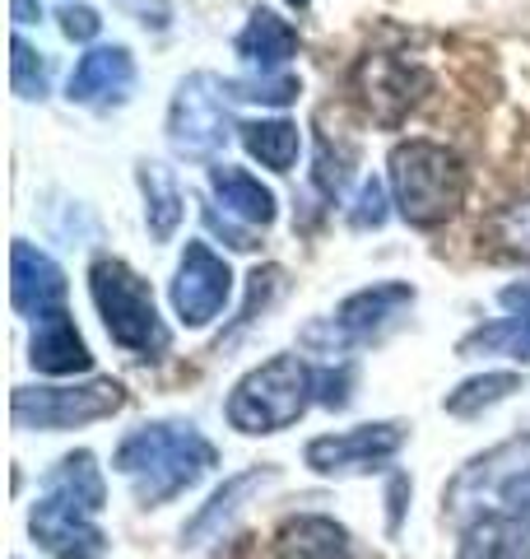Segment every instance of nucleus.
Wrapping results in <instances>:
<instances>
[{
	"mask_svg": "<svg viewBox=\"0 0 530 559\" xmlns=\"http://www.w3.org/2000/svg\"><path fill=\"white\" fill-rule=\"evenodd\" d=\"M112 466L131 480L135 499L145 503V509H158V503L177 499L182 489H191L215 466V448L201 439L196 425L164 419V425H145V429H135L131 439H121Z\"/></svg>",
	"mask_w": 530,
	"mask_h": 559,
	"instance_id": "nucleus-1",
	"label": "nucleus"
},
{
	"mask_svg": "<svg viewBox=\"0 0 530 559\" xmlns=\"http://www.w3.org/2000/svg\"><path fill=\"white\" fill-rule=\"evenodd\" d=\"M386 178H392V201L400 219L414 229L447 224L461 210L470 187L461 154L437 145V140H400L386 159Z\"/></svg>",
	"mask_w": 530,
	"mask_h": 559,
	"instance_id": "nucleus-2",
	"label": "nucleus"
},
{
	"mask_svg": "<svg viewBox=\"0 0 530 559\" xmlns=\"http://www.w3.org/2000/svg\"><path fill=\"white\" fill-rule=\"evenodd\" d=\"M316 392V373L298 355H270L228 396V425L242 433H279L303 419Z\"/></svg>",
	"mask_w": 530,
	"mask_h": 559,
	"instance_id": "nucleus-3",
	"label": "nucleus"
},
{
	"mask_svg": "<svg viewBox=\"0 0 530 559\" xmlns=\"http://www.w3.org/2000/svg\"><path fill=\"white\" fill-rule=\"evenodd\" d=\"M88 289H94V304L103 312V326L108 336L131 349V355H164L168 349V326L158 318L154 289L140 280L127 261L103 257L88 271Z\"/></svg>",
	"mask_w": 530,
	"mask_h": 559,
	"instance_id": "nucleus-4",
	"label": "nucleus"
},
{
	"mask_svg": "<svg viewBox=\"0 0 530 559\" xmlns=\"http://www.w3.org/2000/svg\"><path fill=\"white\" fill-rule=\"evenodd\" d=\"M228 84L209 70H196L177 84L172 108H168V145L182 159H209L224 150V140L233 135V117H228Z\"/></svg>",
	"mask_w": 530,
	"mask_h": 559,
	"instance_id": "nucleus-5",
	"label": "nucleus"
},
{
	"mask_svg": "<svg viewBox=\"0 0 530 559\" xmlns=\"http://www.w3.org/2000/svg\"><path fill=\"white\" fill-rule=\"evenodd\" d=\"M127 406V392L112 378H94L84 388H14L10 415L20 429H80L108 419Z\"/></svg>",
	"mask_w": 530,
	"mask_h": 559,
	"instance_id": "nucleus-6",
	"label": "nucleus"
},
{
	"mask_svg": "<svg viewBox=\"0 0 530 559\" xmlns=\"http://www.w3.org/2000/svg\"><path fill=\"white\" fill-rule=\"evenodd\" d=\"M353 90H359L363 108L377 127H400V121L423 103V94L433 90V80H429V70L377 51V57L359 61V70H353Z\"/></svg>",
	"mask_w": 530,
	"mask_h": 559,
	"instance_id": "nucleus-7",
	"label": "nucleus"
},
{
	"mask_svg": "<svg viewBox=\"0 0 530 559\" xmlns=\"http://www.w3.org/2000/svg\"><path fill=\"white\" fill-rule=\"evenodd\" d=\"M233 299V271L209 242H186L172 275V308L186 326H209Z\"/></svg>",
	"mask_w": 530,
	"mask_h": 559,
	"instance_id": "nucleus-8",
	"label": "nucleus"
},
{
	"mask_svg": "<svg viewBox=\"0 0 530 559\" xmlns=\"http://www.w3.org/2000/svg\"><path fill=\"white\" fill-rule=\"evenodd\" d=\"M28 532L51 559H103L108 555V536H103V527L94 522V509H84V503L65 499V495H51V489L33 503Z\"/></svg>",
	"mask_w": 530,
	"mask_h": 559,
	"instance_id": "nucleus-9",
	"label": "nucleus"
},
{
	"mask_svg": "<svg viewBox=\"0 0 530 559\" xmlns=\"http://www.w3.org/2000/svg\"><path fill=\"white\" fill-rule=\"evenodd\" d=\"M405 448L400 425H359L345 433H322L308 443V466L322 476H349V471H377L382 462H392Z\"/></svg>",
	"mask_w": 530,
	"mask_h": 559,
	"instance_id": "nucleus-10",
	"label": "nucleus"
},
{
	"mask_svg": "<svg viewBox=\"0 0 530 559\" xmlns=\"http://www.w3.org/2000/svg\"><path fill=\"white\" fill-rule=\"evenodd\" d=\"M10 304L20 318H47V312H57L65 304L61 266L24 238L10 242Z\"/></svg>",
	"mask_w": 530,
	"mask_h": 559,
	"instance_id": "nucleus-11",
	"label": "nucleus"
},
{
	"mask_svg": "<svg viewBox=\"0 0 530 559\" xmlns=\"http://www.w3.org/2000/svg\"><path fill=\"white\" fill-rule=\"evenodd\" d=\"M405 308H414V285L392 280V285L359 289V294H349L340 312L330 318V336L335 341H368V336H377L382 326H392Z\"/></svg>",
	"mask_w": 530,
	"mask_h": 559,
	"instance_id": "nucleus-12",
	"label": "nucleus"
},
{
	"mask_svg": "<svg viewBox=\"0 0 530 559\" xmlns=\"http://www.w3.org/2000/svg\"><path fill=\"white\" fill-rule=\"evenodd\" d=\"M135 84V61L127 47H94L84 51L75 75L65 84L70 103H88V108H103V103H121Z\"/></svg>",
	"mask_w": 530,
	"mask_h": 559,
	"instance_id": "nucleus-13",
	"label": "nucleus"
},
{
	"mask_svg": "<svg viewBox=\"0 0 530 559\" xmlns=\"http://www.w3.org/2000/svg\"><path fill=\"white\" fill-rule=\"evenodd\" d=\"M275 480V466H252V471H238V476H228L215 495H209V503L186 522L182 540L186 546H205V540H215L219 532H228V522H233L242 513V503L256 495V489H265Z\"/></svg>",
	"mask_w": 530,
	"mask_h": 559,
	"instance_id": "nucleus-14",
	"label": "nucleus"
},
{
	"mask_svg": "<svg viewBox=\"0 0 530 559\" xmlns=\"http://www.w3.org/2000/svg\"><path fill=\"white\" fill-rule=\"evenodd\" d=\"M28 359H33V369L51 373V378L84 373L88 364H94V355H88V345H84V336L75 331V322H70L65 308L38 318V331H33V345H28Z\"/></svg>",
	"mask_w": 530,
	"mask_h": 559,
	"instance_id": "nucleus-15",
	"label": "nucleus"
},
{
	"mask_svg": "<svg viewBox=\"0 0 530 559\" xmlns=\"http://www.w3.org/2000/svg\"><path fill=\"white\" fill-rule=\"evenodd\" d=\"M275 555L279 559H353L349 532L335 518H322V513L289 518L275 536Z\"/></svg>",
	"mask_w": 530,
	"mask_h": 559,
	"instance_id": "nucleus-16",
	"label": "nucleus"
},
{
	"mask_svg": "<svg viewBox=\"0 0 530 559\" xmlns=\"http://www.w3.org/2000/svg\"><path fill=\"white\" fill-rule=\"evenodd\" d=\"M209 191L215 201L224 205V215H238L246 224H275V191L265 187L261 178H252L246 168H233V164H219L209 168Z\"/></svg>",
	"mask_w": 530,
	"mask_h": 559,
	"instance_id": "nucleus-17",
	"label": "nucleus"
},
{
	"mask_svg": "<svg viewBox=\"0 0 530 559\" xmlns=\"http://www.w3.org/2000/svg\"><path fill=\"white\" fill-rule=\"evenodd\" d=\"M293 51H298V33L289 20H279L275 10H252V20H246V28L238 33V57L261 66V70L285 66Z\"/></svg>",
	"mask_w": 530,
	"mask_h": 559,
	"instance_id": "nucleus-18",
	"label": "nucleus"
},
{
	"mask_svg": "<svg viewBox=\"0 0 530 559\" xmlns=\"http://www.w3.org/2000/svg\"><path fill=\"white\" fill-rule=\"evenodd\" d=\"M461 559H530V527L511 513H484L466 532Z\"/></svg>",
	"mask_w": 530,
	"mask_h": 559,
	"instance_id": "nucleus-19",
	"label": "nucleus"
},
{
	"mask_svg": "<svg viewBox=\"0 0 530 559\" xmlns=\"http://www.w3.org/2000/svg\"><path fill=\"white\" fill-rule=\"evenodd\" d=\"M43 489L75 499V503H84V509H94V513L108 503V485H103V471L94 462V452H70V457H61L43 476Z\"/></svg>",
	"mask_w": 530,
	"mask_h": 559,
	"instance_id": "nucleus-20",
	"label": "nucleus"
},
{
	"mask_svg": "<svg viewBox=\"0 0 530 559\" xmlns=\"http://www.w3.org/2000/svg\"><path fill=\"white\" fill-rule=\"evenodd\" d=\"M242 131V145L252 159H261L265 168H275V173H289L298 164V150H303V131L293 127V121L285 117H270V121H246Z\"/></svg>",
	"mask_w": 530,
	"mask_h": 559,
	"instance_id": "nucleus-21",
	"label": "nucleus"
},
{
	"mask_svg": "<svg viewBox=\"0 0 530 559\" xmlns=\"http://www.w3.org/2000/svg\"><path fill=\"white\" fill-rule=\"evenodd\" d=\"M484 242L503 261H530V197L503 201L484 224Z\"/></svg>",
	"mask_w": 530,
	"mask_h": 559,
	"instance_id": "nucleus-22",
	"label": "nucleus"
},
{
	"mask_svg": "<svg viewBox=\"0 0 530 559\" xmlns=\"http://www.w3.org/2000/svg\"><path fill=\"white\" fill-rule=\"evenodd\" d=\"M140 191H145V219H149V234L164 242L172 238V229L182 224V191H177V182L168 178V168L158 164H140Z\"/></svg>",
	"mask_w": 530,
	"mask_h": 559,
	"instance_id": "nucleus-23",
	"label": "nucleus"
},
{
	"mask_svg": "<svg viewBox=\"0 0 530 559\" xmlns=\"http://www.w3.org/2000/svg\"><path fill=\"white\" fill-rule=\"evenodd\" d=\"M511 392H521V378L517 373H480V378H466L456 392H447V406L451 415H461V419H470V415H484L489 406H498V401H507Z\"/></svg>",
	"mask_w": 530,
	"mask_h": 559,
	"instance_id": "nucleus-24",
	"label": "nucleus"
},
{
	"mask_svg": "<svg viewBox=\"0 0 530 559\" xmlns=\"http://www.w3.org/2000/svg\"><path fill=\"white\" fill-rule=\"evenodd\" d=\"M10 90L20 98L47 94V61H43V51H33L24 38L10 43Z\"/></svg>",
	"mask_w": 530,
	"mask_h": 559,
	"instance_id": "nucleus-25",
	"label": "nucleus"
},
{
	"mask_svg": "<svg viewBox=\"0 0 530 559\" xmlns=\"http://www.w3.org/2000/svg\"><path fill=\"white\" fill-rule=\"evenodd\" d=\"M228 94L242 98V103H270V108H285V103L298 98V80L293 75H252V80H233Z\"/></svg>",
	"mask_w": 530,
	"mask_h": 559,
	"instance_id": "nucleus-26",
	"label": "nucleus"
},
{
	"mask_svg": "<svg viewBox=\"0 0 530 559\" xmlns=\"http://www.w3.org/2000/svg\"><path fill=\"white\" fill-rule=\"evenodd\" d=\"M349 224H353V229H382V224H386V191H382L377 178H368L359 187L353 210H349Z\"/></svg>",
	"mask_w": 530,
	"mask_h": 559,
	"instance_id": "nucleus-27",
	"label": "nucleus"
},
{
	"mask_svg": "<svg viewBox=\"0 0 530 559\" xmlns=\"http://www.w3.org/2000/svg\"><path fill=\"white\" fill-rule=\"evenodd\" d=\"M61 33L70 43H94L103 33V20L94 5H61Z\"/></svg>",
	"mask_w": 530,
	"mask_h": 559,
	"instance_id": "nucleus-28",
	"label": "nucleus"
},
{
	"mask_svg": "<svg viewBox=\"0 0 530 559\" xmlns=\"http://www.w3.org/2000/svg\"><path fill=\"white\" fill-rule=\"evenodd\" d=\"M205 229L215 234V238H224L228 248H238V252H252V248H256V238L246 234V229H238L233 215H219L215 205H205Z\"/></svg>",
	"mask_w": 530,
	"mask_h": 559,
	"instance_id": "nucleus-29",
	"label": "nucleus"
},
{
	"mask_svg": "<svg viewBox=\"0 0 530 559\" xmlns=\"http://www.w3.org/2000/svg\"><path fill=\"white\" fill-rule=\"evenodd\" d=\"M503 503L511 518H521L530 527V471H517L511 480H503Z\"/></svg>",
	"mask_w": 530,
	"mask_h": 559,
	"instance_id": "nucleus-30",
	"label": "nucleus"
},
{
	"mask_svg": "<svg viewBox=\"0 0 530 559\" xmlns=\"http://www.w3.org/2000/svg\"><path fill=\"white\" fill-rule=\"evenodd\" d=\"M498 304H503L507 312H517V318H530V280H521V285H507V289L498 294Z\"/></svg>",
	"mask_w": 530,
	"mask_h": 559,
	"instance_id": "nucleus-31",
	"label": "nucleus"
},
{
	"mask_svg": "<svg viewBox=\"0 0 530 559\" xmlns=\"http://www.w3.org/2000/svg\"><path fill=\"white\" fill-rule=\"evenodd\" d=\"M10 10H14V24H33V20H38V5H33V0H10Z\"/></svg>",
	"mask_w": 530,
	"mask_h": 559,
	"instance_id": "nucleus-32",
	"label": "nucleus"
},
{
	"mask_svg": "<svg viewBox=\"0 0 530 559\" xmlns=\"http://www.w3.org/2000/svg\"><path fill=\"white\" fill-rule=\"evenodd\" d=\"M511 359H526V364H530V322L521 326V336H517V345H511Z\"/></svg>",
	"mask_w": 530,
	"mask_h": 559,
	"instance_id": "nucleus-33",
	"label": "nucleus"
},
{
	"mask_svg": "<svg viewBox=\"0 0 530 559\" xmlns=\"http://www.w3.org/2000/svg\"><path fill=\"white\" fill-rule=\"evenodd\" d=\"M289 5H308V0H289Z\"/></svg>",
	"mask_w": 530,
	"mask_h": 559,
	"instance_id": "nucleus-34",
	"label": "nucleus"
}]
</instances>
